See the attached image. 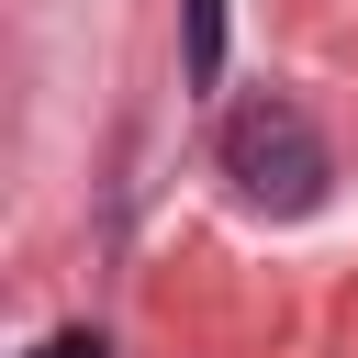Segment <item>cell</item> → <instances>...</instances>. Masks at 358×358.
Returning <instances> with one entry per match:
<instances>
[{"mask_svg": "<svg viewBox=\"0 0 358 358\" xmlns=\"http://www.w3.org/2000/svg\"><path fill=\"white\" fill-rule=\"evenodd\" d=\"M224 179H235L257 213H313L324 179H336V157H324V134H313V112H302L291 90H246V101L224 112Z\"/></svg>", "mask_w": 358, "mask_h": 358, "instance_id": "obj_1", "label": "cell"}, {"mask_svg": "<svg viewBox=\"0 0 358 358\" xmlns=\"http://www.w3.org/2000/svg\"><path fill=\"white\" fill-rule=\"evenodd\" d=\"M179 22H190V90H213L224 78V0H179Z\"/></svg>", "mask_w": 358, "mask_h": 358, "instance_id": "obj_2", "label": "cell"}, {"mask_svg": "<svg viewBox=\"0 0 358 358\" xmlns=\"http://www.w3.org/2000/svg\"><path fill=\"white\" fill-rule=\"evenodd\" d=\"M34 358H112V347H101V336H90V324H67V336H45V347H34Z\"/></svg>", "mask_w": 358, "mask_h": 358, "instance_id": "obj_3", "label": "cell"}]
</instances>
